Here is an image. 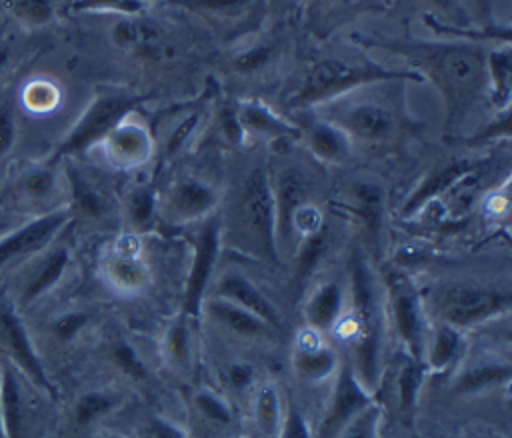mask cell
Wrapping results in <instances>:
<instances>
[{"label": "cell", "instance_id": "5b68a950", "mask_svg": "<svg viewBox=\"0 0 512 438\" xmlns=\"http://www.w3.org/2000/svg\"><path fill=\"white\" fill-rule=\"evenodd\" d=\"M398 80L422 82L424 78L412 68H392L364 58L350 60L342 56H328L306 68L300 86L290 98V106L316 108L330 100L348 96L358 88Z\"/></svg>", "mask_w": 512, "mask_h": 438}, {"label": "cell", "instance_id": "2e32d148", "mask_svg": "<svg viewBox=\"0 0 512 438\" xmlns=\"http://www.w3.org/2000/svg\"><path fill=\"white\" fill-rule=\"evenodd\" d=\"M372 400H376V396L358 382L350 364L342 356V364L328 384V398L312 426L314 438H336V434Z\"/></svg>", "mask_w": 512, "mask_h": 438}, {"label": "cell", "instance_id": "d590c367", "mask_svg": "<svg viewBox=\"0 0 512 438\" xmlns=\"http://www.w3.org/2000/svg\"><path fill=\"white\" fill-rule=\"evenodd\" d=\"M486 76H488L486 94L492 106L496 108V112L510 110V92H512L510 44H500L492 50H486Z\"/></svg>", "mask_w": 512, "mask_h": 438}, {"label": "cell", "instance_id": "603a6c76", "mask_svg": "<svg viewBox=\"0 0 512 438\" xmlns=\"http://www.w3.org/2000/svg\"><path fill=\"white\" fill-rule=\"evenodd\" d=\"M28 262H32V268L24 274L18 300L14 304L16 308H28L40 302L62 284L72 266V250L68 244L56 240Z\"/></svg>", "mask_w": 512, "mask_h": 438}, {"label": "cell", "instance_id": "60d3db41", "mask_svg": "<svg viewBox=\"0 0 512 438\" xmlns=\"http://www.w3.org/2000/svg\"><path fill=\"white\" fill-rule=\"evenodd\" d=\"M200 122H202V112L198 108H190V110L182 112L164 134L162 154L166 158L178 156L188 146V142L194 138Z\"/></svg>", "mask_w": 512, "mask_h": 438}, {"label": "cell", "instance_id": "680465c9", "mask_svg": "<svg viewBox=\"0 0 512 438\" xmlns=\"http://www.w3.org/2000/svg\"><path fill=\"white\" fill-rule=\"evenodd\" d=\"M144 2H150V0H144Z\"/></svg>", "mask_w": 512, "mask_h": 438}, {"label": "cell", "instance_id": "f35d334b", "mask_svg": "<svg viewBox=\"0 0 512 438\" xmlns=\"http://www.w3.org/2000/svg\"><path fill=\"white\" fill-rule=\"evenodd\" d=\"M156 200H158V190H154L148 184L134 186L126 194V220L130 224L128 230L140 234L144 228L152 224V218L158 216Z\"/></svg>", "mask_w": 512, "mask_h": 438}, {"label": "cell", "instance_id": "44dd1931", "mask_svg": "<svg viewBox=\"0 0 512 438\" xmlns=\"http://www.w3.org/2000/svg\"><path fill=\"white\" fill-rule=\"evenodd\" d=\"M206 296L228 300L260 316L262 320H266L268 324L284 332V316L278 304L262 290V286H258V282H254L252 276H248L242 270H236V268H226L220 272L216 270Z\"/></svg>", "mask_w": 512, "mask_h": 438}, {"label": "cell", "instance_id": "9f6ffc18", "mask_svg": "<svg viewBox=\"0 0 512 438\" xmlns=\"http://www.w3.org/2000/svg\"><path fill=\"white\" fill-rule=\"evenodd\" d=\"M110 438H126V436H110Z\"/></svg>", "mask_w": 512, "mask_h": 438}, {"label": "cell", "instance_id": "7402d4cb", "mask_svg": "<svg viewBox=\"0 0 512 438\" xmlns=\"http://www.w3.org/2000/svg\"><path fill=\"white\" fill-rule=\"evenodd\" d=\"M60 162H36L26 164L14 178L16 198L36 214L60 208L68 200V188L64 172L58 168Z\"/></svg>", "mask_w": 512, "mask_h": 438}, {"label": "cell", "instance_id": "f5cc1de1", "mask_svg": "<svg viewBox=\"0 0 512 438\" xmlns=\"http://www.w3.org/2000/svg\"><path fill=\"white\" fill-rule=\"evenodd\" d=\"M8 62H10V50L6 46H0V74L4 72Z\"/></svg>", "mask_w": 512, "mask_h": 438}, {"label": "cell", "instance_id": "4dcf8cb0", "mask_svg": "<svg viewBox=\"0 0 512 438\" xmlns=\"http://www.w3.org/2000/svg\"><path fill=\"white\" fill-rule=\"evenodd\" d=\"M24 374L0 354V410L6 438H28V400Z\"/></svg>", "mask_w": 512, "mask_h": 438}, {"label": "cell", "instance_id": "30bf717a", "mask_svg": "<svg viewBox=\"0 0 512 438\" xmlns=\"http://www.w3.org/2000/svg\"><path fill=\"white\" fill-rule=\"evenodd\" d=\"M446 396L454 400H480L490 394L508 392L512 378V364L508 354L482 352L464 356L448 370Z\"/></svg>", "mask_w": 512, "mask_h": 438}, {"label": "cell", "instance_id": "e575fe53", "mask_svg": "<svg viewBox=\"0 0 512 438\" xmlns=\"http://www.w3.org/2000/svg\"><path fill=\"white\" fill-rule=\"evenodd\" d=\"M122 402H124V392L116 386L114 388L112 386L90 388V390L78 394L72 404V410H70L72 426L76 430L90 428L92 424L104 420L114 410H118L122 406Z\"/></svg>", "mask_w": 512, "mask_h": 438}, {"label": "cell", "instance_id": "11a10c76", "mask_svg": "<svg viewBox=\"0 0 512 438\" xmlns=\"http://www.w3.org/2000/svg\"><path fill=\"white\" fill-rule=\"evenodd\" d=\"M0 438H6L4 436V424H2V410H0Z\"/></svg>", "mask_w": 512, "mask_h": 438}, {"label": "cell", "instance_id": "5bb4252c", "mask_svg": "<svg viewBox=\"0 0 512 438\" xmlns=\"http://www.w3.org/2000/svg\"><path fill=\"white\" fill-rule=\"evenodd\" d=\"M342 364V352L324 334L300 326L288 344V368L306 388L328 386Z\"/></svg>", "mask_w": 512, "mask_h": 438}, {"label": "cell", "instance_id": "bcb514c9", "mask_svg": "<svg viewBox=\"0 0 512 438\" xmlns=\"http://www.w3.org/2000/svg\"><path fill=\"white\" fill-rule=\"evenodd\" d=\"M136 438H190V434L174 420L162 414H150L138 422Z\"/></svg>", "mask_w": 512, "mask_h": 438}, {"label": "cell", "instance_id": "816d5d0a", "mask_svg": "<svg viewBox=\"0 0 512 438\" xmlns=\"http://www.w3.org/2000/svg\"><path fill=\"white\" fill-rule=\"evenodd\" d=\"M432 4H436L438 8H444V10H456L460 6V0H430Z\"/></svg>", "mask_w": 512, "mask_h": 438}, {"label": "cell", "instance_id": "f1b7e54d", "mask_svg": "<svg viewBox=\"0 0 512 438\" xmlns=\"http://www.w3.org/2000/svg\"><path fill=\"white\" fill-rule=\"evenodd\" d=\"M346 206L358 218L368 242L376 246L382 240L386 222V188L376 178H356L346 190Z\"/></svg>", "mask_w": 512, "mask_h": 438}, {"label": "cell", "instance_id": "7c38bea8", "mask_svg": "<svg viewBox=\"0 0 512 438\" xmlns=\"http://www.w3.org/2000/svg\"><path fill=\"white\" fill-rule=\"evenodd\" d=\"M316 116L340 126L354 144H382L396 130L394 114L374 100H348L342 96L316 106Z\"/></svg>", "mask_w": 512, "mask_h": 438}, {"label": "cell", "instance_id": "f907efd6", "mask_svg": "<svg viewBox=\"0 0 512 438\" xmlns=\"http://www.w3.org/2000/svg\"><path fill=\"white\" fill-rule=\"evenodd\" d=\"M508 208H510V198H508V178H506L502 186H496V190H492L484 196L482 210L488 218L500 220V218L508 216Z\"/></svg>", "mask_w": 512, "mask_h": 438}, {"label": "cell", "instance_id": "6f0895ef", "mask_svg": "<svg viewBox=\"0 0 512 438\" xmlns=\"http://www.w3.org/2000/svg\"><path fill=\"white\" fill-rule=\"evenodd\" d=\"M246 438H252V436H246Z\"/></svg>", "mask_w": 512, "mask_h": 438}, {"label": "cell", "instance_id": "83f0119b", "mask_svg": "<svg viewBox=\"0 0 512 438\" xmlns=\"http://www.w3.org/2000/svg\"><path fill=\"white\" fill-rule=\"evenodd\" d=\"M64 162V178L68 188V208L72 212V220L82 218L88 222H104L112 212V200L106 188L88 176L84 170L76 168L72 160Z\"/></svg>", "mask_w": 512, "mask_h": 438}, {"label": "cell", "instance_id": "d4e9b609", "mask_svg": "<svg viewBox=\"0 0 512 438\" xmlns=\"http://www.w3.org/2000/svg\"><path fill=\"white\" fill-rule=\"evenodd\" d=\"M426 376H428L426 366L420 360L400 350H398V360L388 362L386 366L380 390L386 386L390 388V398L394 400L396 412L406 424H410L416 418L420 396L426 386Z\"/></svg>", "mask_w": 512, "mask_h": 438}, {"label": "cell", "instance_id": "d6986e66", "mask_svg": "<svg viewBox=\"0 0 512 438\" xmlns=\"http://www.w3.org/2000/svg\"><path fill=\"white\" fill-rule=\"evenodd\" d=\"M190 438H232L238 432V412L232 398L212 384H196L188 390Z\"/></svg>", "mask_w": 512, "mask_h": 438}, {"label": "cell", "instance_id": "ffe728a7", "mask_svg": "<svg viewBox=\"0 0 512 438\" xmlns=\"http://www.w3.org/2000/svg\"><path fill=\"white\" fill-rule=\"evenodd\" d=\"M100 148L106 164L120 172L142 168L156 154V140L136 112L122 118L96 146Z\"/></svg>", "mask_w": 512, "mask_h": 438}, {"label": "cell", "instance_id": "ba28073f", "mask_svg": "<svg viewBox=\"0 0 512 438\" xmlns=\"http://www.w3.org/2000/svg\"><path fill=\"white\" fill-rule=\"evenodd\" d=\"M220 340L238 348H276L282 344V330L260 316L216 296H206L200 318Z\"/></svg>", "mask_w": 512, "mask_h": 438}, {"label": "cell", "instance_id": "c3c4849f", "mask_svg": "<svg viewBox=\"0 0 512 438\" xmlns=\"http://www.w3.org/2000/svg\"><path fill=\"white\" fill-rule=\"evenodd\" d=\"M272 56H274V48L266 44L250 46L232 58V68L240 74H254L262 70L266 64H270Z\"/></svg>", "mask_w": 512, "mask_h": 438}, {"label": "cell", "instance_id": "db71d44e", "mask_svg": "<svg viewBox=\"0 0 512 438\" xmlns=\"http://www.w3.org/2000/svg\"><path fill=\"white\" fill-rule=\"evenodd\" d=\"M12 226H14V224H12L10 220H0V236H2L4 232H8Z\"/></svg>", "mask_w": 512, "mask_h": 438}, {"label": "cell", "instance_id": "7a4b0ae2", "mask_svg": "<svg viewBox=\"0 0 512 438\" xmlns=\"http://www.w3.org/2000/svg\"><path fill=\"white\" fill-rule=\"evenodd\" d=\"M222 198V212H218L222 248L280 266L270 170L260 162L246 164Z\"/></svg>", "mask_w": 512, "mask_h": 438}, {"label": "cell", "instance_id": "8d00e7d4", "mask_svg": "<svg viewBox=\"0 0 512 438\" xmlns=\"http://www.w3.org/2000/svg\"><path fill=\"white\" fill-rule=\"evenodd\" d=\"M210 22H244L256 12L260 0H170Z\"/></svg>", "mask_w": 512, "mask_h": 438}, {"label": "cell", "instance_id": "ee69618b", "mask_svg": "<svg viewBox=\"0 0 512 438\" xmlns=\"http://www.w3.org/2000/svg\"><path fill=\"white\" fill-rule=\"evenodd\" d=\"M144 0H74L70 10L74 12H96V14H116L120 18H136L146 10Z\"/></svg>", "mask_w": 512, "mask_h": 438}, {"label": "cell", "instance_id": "ab89813d", "mask_svg": "<svg viewBox=\"0 0 512 438\" xmlns=\"http://www.w3.org/2000/svg\"><path fill=\"white\" fill-rule=\"evenodd\" d=\"M20 100L26 110L36 114H48L60 106L62 90L50 78H32L22 86Z\"/></svg>", "mask_w": 512, "mask_h": 438}, {"label": "cell", "instance_id": "f546056e", "mask_svg": "<svg viewBox=\"0 0 512 438\" xmlns=\"http://www.w3.org/2000/svg\"><path fill=\"white\" fill-rule=\"evenodd\" d=\"M236 116L244 132V140L254 136L260 140H300L302 128L272 110L260 98H244L236 106Z\"/></svg>", "mask_w": 512, "mask_h": 438}, {"label": "cell", "instance_id": "d6a6232c", "mask_svg": "<svg viewBox=\"0 0 512 438\" xmlns=\"http://www.w3.org/2000/svg\"><path fill=\"white\" fill-rule=\"evenodd\" d=\"M300 140L306 144L308 152L322 164L342 166L354 156L352 138L334 122L316 116L306 128H302Z\"/></svg>", "mask_w": 512, "mask_h": 438}, {"label": "cell", "instance_id": "1f68e13d", "mask_svg": "<svg viewBox=\"0 0 512 438\" xmlns=\"http://www.w3.org/2000/svg\"><path fill=\"white\" fill-rule=\"evenodd\" d=\"M466 352V332L438 322L428 320V330L424 336L422 364L432 376L448 372Z\"/></svg>", "mask_w": 512, "mask_h": 438}, {"label": "cell", "instance_id": "4316f807", "mask_svg": "<svg viewBox=\"0 0 512 438\" xmlns=\"http://www.w3.org/2000/svg\"><path fill=\"white\" fill-rule=\"evenodd\" d=\"M286 398L278 382L260 376L246 394V418L252 438H278L284 418Z\"/></svg>", "mask_w": 512, "mask_h": 438}, {"label": "cell", "instance_id": "ac0fdd59", "mask_svg": "<svg viewBox=\"0 0 512 438\" xmlns=\"http://www.w3.org/2000/svg\"><path fill=\"white\" fill-rule=\"evenodd\" d=\"M272 198H274V220H276V246L278 256L284 262L294 252L292 216L294 212L312 200V182L300 164H286L270 174Z\"/></svg>", "mask_w": 512, "mask_h": 438}, {"label": "cell", "instance_id": "74e56055", "mask_svg": "<svg viewBox=\"0 0 512 438\" xmlns=\"http://www.w3.org/2000/svg\"><path fill=\"white\" fill-rule=\"evenodd\" d=\"M108 360L130 384H144L148 380V366L132 342L116 338L108 348Z\"/></svg>", "mask_w": 512, "mask_h": 438}, {"label": "cell", "instance_id": "7bdbcfd3", "mask_svg": "<svg viewBox=\"0 0 512 438\" xmlns=\"http://www.w3.org/2000/svg\"><path fill=\"white\" fill-rule=\"evenodd\" d=\"M92 314L86 310H64L54 314L48 322L50 338L58 344H70L80 338V334L90 326Z\"/></svg>", "mask_w": 512, "mask_h": 438}, {"label": "cell", "instance_id": "b9f144b4", "mask_svg": "<svg viewBox=\"0 0 512 438\" xmlns=\"http://www.w3.org/2000/svg\"><path fill=\"white\" fill-rule=\"evenodd\" d=\"M384 412V404L378 398L372 400L336 434V438H382Z\"/></svg>", "mask_w": 512, "mask_h": 438}, {"label": "cell", "instance_id": "836d02e7", "mask_svg": "<svg viewBox=\"0 0 512 438\" xmlns=\"http://www.w3.org/2000/svg\"><path fill=\"white\" fill-rule=\"evenodd\" d=\"M472 162L468 158L458 160L452 158L450 162H444L440 166H436L432 172H428L422 182L414 188V192L408 196V200L404 202L402 214L404 216H414L418 210H422L430 200L438 198L442 192H446L448 188L456 186L462 178H466L472 172Z\"/></svg>", "mask_w": 512, "mask_h": 438}, {"label": "cell", "instance_id": "277c9868", "mask_svg": "<svg viewBox=\"0 0 512 438\" xmlns=\"http://www.w3.org/2000/svg\"><path fill=\"white\" fill-rule=\"evenodd\" d=\"M422 304L428 320H438L462 332H472L496 320H506L512 306V294L506 282L498 284L464 276L434 284L428 294H422Z\"/></svg>", "mask_w": 512, "mask_h": 438}, {"label": "cell", "instance_id": "9a60e30c", "mask_svg": "<svg viewBox=\"0 0 512 438\" xmlns=\"http://www.w3.org/2000/svg\"><path fill=\"white\" fill-rule=\"evenodd\" d=\"M0 346L4 350L2 354L38 392H44L50 398L58 396V390L44 368V362L28 334L26 324L20 318L18 308L6 298H0Z\"/></svg>", "mask_w": 512, "mask_h": 438}, {"label": "cell", "instance_id": "4fadbf2b", "mask_svg": "<svg viewBox=\"0 0 512 438\" xmlns=\"http://www.w3.org/2000/svg\"><path fill=\"white\" fill-rule=\"evenodd\" d=\"M138 232L118 234L102 252L98 272L104 284L122 296H140L150 286V266L142 254Z\"/></svg>", "mask_w": 512, "mask_h": 438}, {"label": "cell", "instance_id": "8992f818", "mask_svg": "<svg viewBox=\"0 0 512 438\" xmlns=\"http://www.w3.org/2000/svg\"><path fill=\"white\" fill-rule=\"evenodd\" d=\"M388 332L396 348L422 362L428 316L422 304V292L400 268H388L380 278Z\"/></svg>", "mask_w": 512, "mask_h": 438}, {"label": "cell", "instance_id": "8fae6325", "mask_svg": "<svg viewBox=\"0 0 512 438\" xmlns=\"http://www.w3.org/2000/svg\"><path fill=\"white\" fill-rule=\"evenodd\" d=\"M68 224H72L68 204L36 214L24 224H14L0 236V270L26 264L38 256L60 238Z\"/></svg>", "mask_w": 512, "mask_h": 438}, {"label": "cell", "instance_id": "681fc988", "mask_svg": "<svg viewBox=\"0 0 512 438\" xmlns=\"http://www.w3.org/2000/svg\"><path fill=\"white\" fill-rule=\"evenodd\" d=\"M18 140V120L10 100L0 98V158L8 156Z\"/></svg>", "mask_w": 512, "mask_h": 438}, {"label": "cell", "instance_id": "6da1fadb", "mask_svg": "<svg viewBox=\"0 0 512 438\" xmlns=\"http://www.w3.org/2000/svg\"><path fill=\"white\" fill-rule=\"evenodd\" d=\"M346 288V308L330 334V340L338 346L358 382L378 398L390 362V332L380 278L370 270L362 256L352 260Z\"/></svg>", "mask_w": 512, "mask_h": 438}, {"label": "cell", "instance_id": "52a82bcc", "mask_svg": "<svg viewBox=\"0 0 512 438\" xmlns=\"http://www.w3.org/2000/svg\"><path fill=\"white\" fill-rule=\"evenodd\" d=\"M146 102L144 94H136L130 90H108L96 94L74 126L66 132L52 154V162H62L74 158L82 152H88L100 144V140L128 114L136 112L140 104Z\"/></svg>", "mask_w": 512, "mask_h": 438}, {"label": "cell", "instance_id": "e0dca14e", "mask_svg": "<svg viewBox=\"0 0 512 438\" xmlns=\"http://www.w3.org/2000/svg\"><path fill=\"white\" fill-rule=\"evenodd\" d=\"M222 250V236H220V216L214 212L206 220L200 222V230L196 234L194 244V256L190 264V272L184 286V298H182V310L190 318H200V306L208 294L210 282L218 270Z\"/></svg>", "mask_w": 512, "mask_h": 438}, {"label": "cell", "instance_id": "cb8c5ba5", "mask_svg": "<svg viewBox=\"0 0 512 438\" xmlns=\"http://www.w3.org/2000/svg\"><path fill=\"white\" fill-rule=\"evenodd\" d=\"M348 300L346 280L322 278L312 284L302 300V326L330 338L340 322Z\"/></svg>", "mask_w": 512, "mask_h": 438}, {"label": "cell", "instance_id": "9c48e42d", "mask_svg": "<svg viewBox=\"0 0 512 438\" xmlns=\"http://www.w3.org/2000/svg\"><path fill=\"white\" fill-rule=\"evenodd\" d=\"M222 192L198 174H178L160 192L156 200L158 218L172 226L202 222L218 212Z\"/></svg>", "mask_w": 512, "mask_h": 438}, {"label": "cell", "instance_id": "484cf974", "mask_svg": "<svg viewBox=\"0 0 512 438\" xmlns=\"http://www.w3.org/2000/svg\"><path fill=\"white\" fill-rule=\"evenodd\" d=\"M196 322L184 312H178L160 332L158 356L164 368L176 378H190L196 362Z\"/></svg>", "mask_w": 512, "mask_h": 438}, {"label": "cell", "instance_id": "7dc6e473", "mask_svg": "<svg viewBox=\"0 0 512 438\" xmlns=\"http://www.w3.org/2000/svg\"><path fill=\"white\" fill-rule=\"evenodd\" d=\"M278 438H314L312 424L304 414L302 406L294 400H286L284 404V418L280 426Z\"/></svg>", "mask_w": 512, "mask_h": 438}, {"label": "cell", "instance_id": "3957f363", "mask_svg": "<svg viewBox=\"0 0 512 438\" xmlns=\"http://www.w3.org/2000/svg\"><path fill=\"white\" fill-rule=\"evenodd\" d=\"M414 62V68L422 78L438 86L444 96L450 120L464 114L470 104L486 94V50L470 40H440V42H382Z\"/></svg>", "mask_w": 512, "mask_h": 438}, {"label": "cell", "instance_id": "f6af8a7d", "mask_svg": "<svg viewBox=\"0 0 512 438\" xmlns=\"http://www.w3.org/2000/svg\"><path fill=\"white\" fill-rule=\"evenodd\" d=\"M12 16L26 28H42L54 18L52 0H12Z\"/></svg>", "mask_w": 512, "mask_h": 438}]
</instances>
